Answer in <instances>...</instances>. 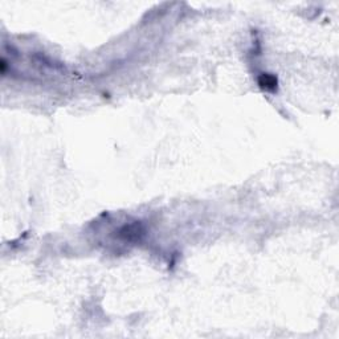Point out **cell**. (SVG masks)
Returning a JSON list of instances; mask_svg holds the SVG:
<instances>
[{
    "instance_id": "cell-1",
    "label": "cell",
    "mask_w": 339,
    "mask_h": 339,
    "mask_svg": "<svg viewBox=\"0 0 339 339\" xmlns=\"http://www.w3.org/2000/svg\"><path fill=\"white\" fill-rule=\"evenodd\" d=\"M258 85H260L262 90L276 91L277 90V85H279V80L274 74L262 73L258 77Z\"/></svg>"
}]
</instances>
